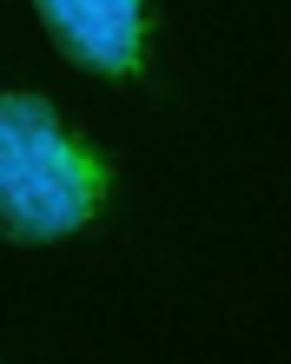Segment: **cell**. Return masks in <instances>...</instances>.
Wrapping results in <instances>:
<instances>
[{
  "label": "cell",
  "mask_w": 291,
  "mask_h": 364,
  "mask_svg": "<svg viewBox=\"0 0 291 364\" xmlns=\"http://www.w3.org/2000/svg\"><path fill=\"white\" fill-rule=\"evenodd\" d=\"M93 166L67 146L47 100H0V225L20 239H53L93 219Z\"/></svg>",
  "instance_id": "obj_1"
},
{
  "label": "cell",
  "mask_w": 291,
  "mask_h": 364,
  "mask_svg": "<svg viewBox=\"0 0 291 364\" xmlns=\"http://www.w3.org/2000/svg\"><path fill=\"white\" fill-rule=\"evenodd\" d=\"M60 40L106 73H133L139 67V0H40Z\"/></svg>",
  "instance_id": "obj_2"
}]
</instances>
